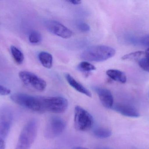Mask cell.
<instances>
[{"instance_id":"1","label":"cell","mask_w":149,"mask_h":149,"mask_svg":"<svg viewBox=\"0 0 149 149\" xmlns=\"http://www.w3.org/2000/svg\"><path fill=\"white\" fill-rule=\"evenodd\" d=\"M10 98L13 102L28 110L38 113H45L42 97L17 93L12 94Z\"/></svg>"},{"instance_id":"2","label":"cell","mask_w":149,"mask_h":149,"mask_svg":"<svg viewBox=\"0 0 149 149\" xmlns=\"http://www.w3.org/2000/svg\"><path fill=\"white\" fill-rule=\"evenodd\" d=\"M115 53V50L110 46L95 45L91 46L83 51L81 55V57L85 61L101 62L111 58Z\"/></svg>"},{"instance_id":"3","label":"cell","mask_w":149,"mask_h":149,"mask_svg":"<svg viewBox=\"0 0 149 149\" xmlns=\"http://www.w3.org/2000/svg\"><path fill=\"white\" fill-rule=\"evenodd\" d=\"M38 128V121L30 120L23 128L15 149H30L35 141Z\"/></svg>"},{"instance_id":"4","label":"cell","mask_w":149,"mask_h":149,"mask_svg":"<svg viewBox=\"0 0 149 149\" xmlns=\"http://www.w3.org/2000/svg\"><path fill=\"white\" fill-rule=\"evenodd\" d=\"M94 123L93 118L88 112L79 106L74 108V126L75 129L86 132L91 129Z\"/></svg>"},{"instance_id":"5","label":"cell","mask_w":149,"mask_h":149,"mask_svg":"<svg viewBox=\"0 0 149 149\" xmlns=\"http://www.w3.org/2000/svg\"><path fill=\"white\" fill-rule=\"evenodd\" d=\"M42 100L45 112L63 113L68 108V101L63 97L60 96L43 97Z\"/></svg>"},{"instance_id":"6","label":"cell","mask_w":149,"mask_h":149,"mask_svg":"<svg viewBox=\"0 0 149 149\" xmlns=\"http://www.w3.org/2000/svg\"><path fill=\"white\" fill-rule=\"evenodd\" d=\"M19 77L22 82L26 86L38 92H43L47 85L44 80L35 73L28 71H21Z\"/></svg>"},{"instance_id":"7","label":"cell","mask_w":149,"mask_h":149,"mask_svg":"<svg viewBox=\"0 0 149 149\" xmlns=\"http://www.w3.org/2000/svg\"><path fill=\"white\" fill-rule=\"evenodd\" d=\"M66 126V122L63 119L52 116L49 119L45 126V136L49 139L56 138L64 132Z\"/></svg>"},{"instance_id":"8","label":"cell","mask_w":149,"mask_h":149,"mask_svg":"<svg viewBox=\"0 0 149 149\" xmlns=\"http://www.w3.org/2000/svg\"><path fill=\"white\" fill-rule=\"evenodd\" d=\"M13 121V113L8 107L0 108V138L4 140L9 133Z\"/></svg>"},{"instance_id":"9","label":"cell","mask_w":149,"mask_h":149,"mask_svg":"<svg viewBox=\"0 0 149 149\" xmlns=\"http://www.w3.org/2000/svg\"><path fill=\"white\" fill-rule=\"evenodd\" d=\"M45 26L47 29L51 33L62 38H70L73 35V32L70 29L58 21H47Z\"/></svg>"},{"instance_id":"10","label":"cell","mask_w":149,"mask_h":149,"mask_svg":"<svg viewBox=\"0 0 149 149\" xmlns=\"http://www.w3.org/2000/svg\"><path fill=\"white\" fill-rule=\"evenodd\" d=\"M94 90L97 93L103 106L107 108H113L114 103L113 97L109 90L100 87H95Z\"/></svg>"},{"instance_id":"11","label":"cell","mask_w":149,"mask_h":149,"mask_svg":"<svg viewBox=\"0 0 149 149\" xmlns=\"http://www.w3.org/2000/svg\"><path fill=\"white\" fill-rule=\"evenodd\" d=\"M113 108L115 111L127 117L137 118L140 116L138 111L134 107L128 104L117 103Z\"/></svg>"},{"instance_id":"12","label":"cell","mask_w":149,"mask_h":149,"mask_svg":"<svg viewBox=\"0 0 149 149\" xmlns=\"http://www.w3.org/2000/svg\"><path fill=\"white\" fill-rule=\"evenodd\" d=\"M65 78L69 85L72 87L74 89L85 95H86L88 97H92V94L91 92L86 88V87L82 85L81 84L79 83L75 79H74L71 75L69 73L65 74Z\"/></svg>"},{"instance_id":"13","label":"cell","mask_w":149,"mask_h":149,"mask_svg":"<svg viewBox=\"0 0 149 149\" xmlns=\"http://www.w3.org/2000/svg\"><path fill=\"white\" fill-rule=\"evenodd\" d=\"M106 74L110 78L114 81L121 84H125L127 82L126 74L123 72L116 69H109L106 72Z\"/></svg>"},{"instance_id":"14","label":"cell","mask_w":149,"mask_h":149,"mask_svg":"<svg viewBox=\"0 0 149 149\" xmlns=\"http://www.w3.org/2000/svg\"><path fill=\"white\" fill-rule=\"evenodd\" d=\"M38 57L44 67L47 69L52 68L53 65V57L50 53L47 52H41L38 54Z\"/></svg>"},{"instance_id":"15","label":"cell","mask_w":149,"mask_h":149,"mask_svg":"<svg viewBox=\"0 0 149 149\" xmlns=\"http://www.w3.org/2000/svg\"><path fill=\"white\" fill-rule=\"evenodd\" d=\"M146 55L145 52H144L143 51H139L124 55L121 59L123 60L136 61L138 63V62L143 57L146 56Z\"/></svg>"},{"instance_id":"16","label":"cell","mask_w":149,"mask_h":149,"mask_svg":"<svg viewBox=\"0 0 149 149\" xmlns=\"http://www.w3.org/2000/svg\"><path fill=\"white\" fill-rule=\"evenodd\" d=\"M93 134L95 137L99 139H106L109 138L112 135L110 129L106 128L98 127L93 131Z\"/></svg>"},{"instance_id":"17","label":"cell","mask_w":149,"mask_h":149,"mask_svg":"<svg viewBox=\"0 0 149 149\" xmlns=\"http://www.w3.org/2000/svg\"><path fill=\"white\" fill-rule=\"evenodd\" d=\"M10 50L15 62L18 64H22L24 60V56L22 52L14 45L10 46Z\"/></svg>"},{"instance_id":"18","label":"cell","mask_w":149,"mask_h":149,"mask_svg":"<svg viewBox=\"0 0 149 149\" xmlns=\"http://www.w3.org/2000/svg\"><path fill=\"white\" fill-rule=\"evenodd\" d=\"M77 68L79 71L87 75L89 74L90 72L96 70V67L94 65L86 61L80 63L77 66Z\"/></svg>"},{"instance_id":"19","label":"cell","mask_w":149,"mask_h":149,"mask_svg":"<svg viewBox=\"0 0 149 149\" xmlns=\"http://www.w3.org/2000/svg\"><path fill=\"white\" fill-rule=\"evenodd\" d=\"M29 41L33 44H38L41 43L42 36L41 33L37 31H33L29 35Z\"/></svg>"},{"instance_id":"20","label":"cell","mask_w":149,"mask_h":149,"mask_svg":"<svg viewBox=\"0 0 149 149\" xmlns=\"http://www.w3.org/2000/svg\"><path fill=\"white\" fill-rule=\"evenodd\" d=\"M138 64L142 69L149 73V56L146 55L138 62Z\"/></svg>"},{"instance_id":"21","label":"cell","mask_w":149,"mask_h":149,"mask_svg":"<svg viewBox=\"0 0 149 149\" xmlns=\"http://www.w3.org/2000/svg\"><path fill=\"white\" fill-rule=\"evenodd\" d=\"M78 29L82 32H88L89 31L90 27L88 24L85 22H80L78 24Z\"/></svg>"},{"instance_id":"22","label":"cell","mask_w":149,"mask_h":149,"mask_svg":"<svg viewBox=\"0 0 149 149\" xmlns=\"http://www.w3.org/2000/svg\"><path fill=\"white\" fill-rule=\"evenodd\" d=\"M10 93V90L7 87L0 85V95L5 96L9 95Z\"/></svg>"},{"instance_id":"23","label":"cell","mask_w":149,"mask_h":149,"mask_svg":"<svg viewBox=\"0 0 149 149\" xmlns=\"http://www.w3.org/2000/svg\"><path fill=\"white\" fill-rule=\"evenodd\" d=\"M143 44L145 46H148L149 48V35L143 38L141 40Z\"/></svg>"},{"instance_id":"24","label":"cell","mask_w":149,"mask_h":149,"mask_svg":"<svg viewBox=\"0 0 149 149\" xmlns=\"http://www.w3.org/2000/svg\"><path fill=\"white\" fill-rule=\"evenodd\" d=\"M67 2L73 5H79L81 3V1L79 0H69V1H67Z\"/></svg>"},{"instance_id":"25","label":"cell","mask_w":149,"mask_h":149,"mask_svg":"<svg viewBox=\"0 0 149 149\" xmlns=\"http://www.w3.org/2000/svg\"><path fill=\"white\" fill-rule=\"evenodd\" d=\"M5 149V143L4 140L0 138V149Z\"/></svg>"},{"instance_id":"26","label":"cell","mask_w":149,"mask_h":149,"mask_svg":"<svg viewBox=\"0 0 149 149\" xmlns=\"http://www.w3.org/2000/svg\"><path fill=\"white\" fill-rule=\"evenodd\" d=\"M72 149H88L86 148H81V147H75Z\"/></svg>"},{"instance_id":"27","label":"cell","mask_w":149,"mask_h":149,"mask_svg":"<svg viewBox=\"0 0 149 149\" xmlns=\"http://www.w3.org/2000/svg\"><path fill=\"white\" fill-rule=\"evenodd\" d=\"M145 53H146V54L147 56H149V48H148V50L146 51Z\"/></svg>"},{"instance_id":"28","label":"cell","mask_w":149,"mask_h":149,"mask_svg":"<svg viewBox=\"0 0 149 149\" xmlns=\"http://www.w3.org/2000/svg\"><path fill=\"white\" fill-rule=\"evenodd\" d=\"M100 149H111L108 148H100Z\"/></svg>"}]
</instances>
